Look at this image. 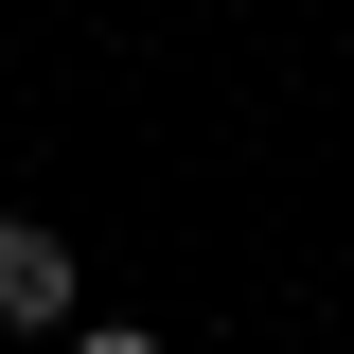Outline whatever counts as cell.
Wrapping results in <instances>:
<instances>
[{
  "label": "cell",
  "mask_w": 354,
  "mask_h": 354,
  "mask_svg": "<svg viewBox=\"0 0 354 354\" xmlns=\"http://www.w3.org/2000/svg\"><path fill=\"white\" fill-rule=\"evenodd\" d=\"M71 354H160V337H142V319H88V337H71Z\"/></svg>",
  "instance_id": "cell-2"
},
{
  "label": "cell",
  "mask_w": 354,
  "mask_h": 354,
  "mask_svg": "<svg viewBox=\"0 0 354 354\" xmlns=\"http://www.w3.org/2000/svg\"><path fill=\"white\" fill-rule=\"evenodd\" d=\"M0 337H88V266L36 213H0Z\"/></svg>",
  "instance_id": "cell-1"
}]
</instances>
